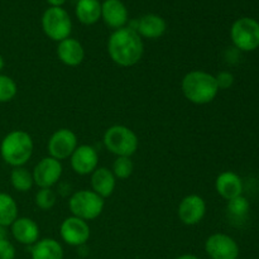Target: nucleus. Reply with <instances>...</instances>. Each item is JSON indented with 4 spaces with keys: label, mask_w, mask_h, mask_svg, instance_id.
<instances>
[{
    "label": "nucleus",
    "mask_w": 259,
    "mask_h": 259,
    "mask_svg": "<svg viewBox=\"0 0 259 259\" xmlns=\"http://www.w3.org/2000/svg\"><path fill=\"white\" fill-rule=\"evenodd\" d=\"M176 259H200V258L196 257V255H194V254H182V255H180V257H177Z\"/></svg>",
    "instance_id": "2f4dec72"
},
{
    "label": "nucleus",
    "mask_w": 259,
    "mask_h": 259,
    "mask_svg": "<svg viewBox=\"0 0 259 259\" xmlns=\"http://www.w3.org/2000/svg\"><path fill=\"white\" fill-rule=\"evenodd\" d=\"M10 228L14 239L20 244L33 245L39 240V227L30 218H18Z\"/></svg>",
    "instance_id": "f3484780"
},
{
    "label": "nucleus",
    "mask_w": 259,
    "mask_h": 259,
    "mask_svg": "<svg viewBox=\"0 0 259 259\" xmlns=\"http://www.w3.org/2000/svg\"><path fill=\"white\" fill-rule=\"evenodd\" d=\"M42 29L50 39L61 42L71 35L72 20L63 8L50 7L42 15Z\"/></svg>",
    "instance_id": "0eeeda50"
},
{
    "label": "nucleus",
    "mask_w": 259,
    "mask_h": 259,
    "mask_svg": "<svg viewBox=\"0 0 259 259\" xmlns=\"http://www.w3.org/2000/svg\"><path fill=\"white\" fill-rule=\"evenodd\" d=\"M4 66H5L4 58H3V56L0 55V73H2V71H3V68H4Z\"/></svg>",
    "instance_id": "473e14b6"
},
{
    "label": "nucleus",
    "mask_w": 259,
    "mask_h": 259,
    "mask_svg": "<svg viewBox=\"0 0 259 259\" xmlns=\"http://www.w3.org/2000/svg\"><path fill=\"white\" fill-rule=\"evenodd\" d=\"M134 29L142 38L157 39L166 33L167 23L162 17L157 14H146L136 22Z\"/></svg>",
    "instance_id": "a211bd4d"
},
{
    "label": "nucleus",
    "mask_w": 259,
    "mask_h": 259,
    "mask_svg": "<svg viewBox=\"0 0 259 259\" xmlns=\"http://www.w3.org/2000/svg\"><path fill=\"white\" fill-rule=\"evenodd\" d=\"M116 186V177L106 167H98L91 174V187L103 199L111 196Z\"/></svg>",
    "instance_id": "6ab92c4d"
},
{
    "label": "nucleus",
    "mask_w": 259,
    "mask_h": 259,
    "mask_svg": "<svg viewBox=\"0 0 259 259\" xmlns=\"http://www.w3.org/2000/svg\"><path fill=\"white\" fill-rule=\"evenodd\" d=\"M10 182L12 186L19 192H27L34 185L33 175L24 167H14L10 174Z\"/></svg>",
    "instance_id": "5701e85b"
},
{
    "label": "nucleus",
    "mask_w": 259,
    "mask_h": 259,
    "mask_svg": "<svg viewBox=\"0 0 259 259\" xmlns=\"http://www.w3.org/2000/svg\"><path fill=\"white\" fill-rule=\"evenodd\" d=\"M250 204L248 201L247 197L243 195L240 196L234 197V199L229 200L227 205V211L233 219H244L248 214H249Z\"/></svg>",
    "instance_id": "b1692460"
},
{
    "label": "nucleus",
    "mask_w": 259,
    "mask_h": 259,
    "mask_svg": "<svg viewBox=\"0 0 259 259\" xmlns=\"http://www.w3.org/2000/svg\"><path fill=\"white\" fill-rule=\"evenodd\" d=\"M182 94L195 105H206L219 94L215 76L206 71L194 70L187 72L181 81Z\"/></svg>",
    "instance_id": "f03ea898"
},
{
    "label": "nucleus",
    "mask_w": 259,
    "mask_h": 259,
    "mask_svg": "<svg viewBox=\"0 0 259 259\" xmlns=\"http://www.w3.org/2000/svg\"><path fill=\"white\" fill-rule=\"evenodd\" d=\"M32 259H63L62 245L52 238L38 240L32 247Z\"/></svg>",
    "instance_id": "412c9836"
},
{
    "label": "nucleus",
    "mask_w": 259,
    "mask_h": 259,
    "mask_svg": "<svg viewBox=\"0 0 259 259\" xmlns=\"http://www.w3.org/2000/svg\"><path fill=\"white\" fill-rule=\"evenodd\" d=\"M15 248L8 239L0 240V259H14Z\"/></svg>",
    "instance_id": "c85d7f7f"
},
{
    "label": "nucleus",
    "mask_w": 259,
    "mask_h": 259,
    "mask_svg": "<svg viewBox=\"0 0 259 259\" xmlns=\"http://www.w3.org/2000/svg\"><path fill=\"white\" fill-rule=\"evenodd\" d=\"M18 86L12 77L0 73V103H9L15 98Z\"/></svg>",
    "instance_id": "a878e982"
},
{
    "label": "nucleus",
    "mask_w": 259,
    "mask_h": 259,
    "mask_svg": "<svg viewBox=\"0 0 259 259\" xmlns=\"http://www.w3.org/2000/svg\"><path fill=\"white\" fill-rule=\"evenodd\" d=\"M57 201L55 191L52 189H39L35 194V205L42 210L52 209Z\"/></svg>",
    "instance_id": "bb28decb"
},
{
    "label": "nucleus",
    "mask_w": 259,
    "mask_h": 259,
    "mask_svg": "<svg viewBox=\"0 0 259 259\" xmlns=\"http://www.w3.org/2000/svg\"><path fill=\"white\" fill-rule=\"evenodd\" d=\"M215 80H217L218 88L219 90H228L233 86L234 83V75L229 71H220L217 76H215Z\"/></svg>",
    "instance_id": "cd10ccee"
},
{
    "label": "nucleus",
    "mask_w": 259,
    "mask_h": 259,
    "mask_svg": "<svg viewBox=\"0 0 259 259\" xmlns=\"http://www.w3.org/2000/svg\"><path fill=\"white\" fill-rule=\"evenodd\" d=\"M33 147V139L27 132L13 131L3 138L0 154L9 166L23 167L32 157Z\"/></svg>",
    "instance_id": "7ed1b4c3"
},
{
    "label": "nucleus",
    "mask_w": 259,
    "mask_h": 259,
    "mask_svg": "<svg viewBox=\"0 0 259 259\" xmlns=\"http://www.w3.org/2000/svg\"><path fill=\"white\" fill-rule=\"evenodd\" d=\"M62 171L63 167L61 161L50 156L45 157L35 164L32 172L34 185L39 189H51L60 181Z\"/></svg>",
    "instance_id": "9d476101"
},
{
    "label": "nucleus",
    "mask_w": 259,
    "mask_h": 259,
    "mask_svg": "<svg viewBox=\"0 0 259 259\" xmlns=\"http://www.w3.org/2000/svg\"><path fill=\"white\" fill-rule=\"evenodd\" d=\"M67 0H47V3L50 4V7H56V8H62V5Z\"/></svg>",
    "instance_id": "c756f323"
},
{
    "label": "nucleus",
    "mask_w": 259,
    "mask_h": 259,
    "mask_svg": "<svg viewBox=\"0 0 259 259\" xmlns=\"http://www.w3.org/2000/svg\"><path fill=\"white\" fill-rule=\"evenodd\" d=\"M77 146L76 134L71 129L61 128L51 136L47 144V149L50 157L62 161V159L70 158L75 149L77 148Z\"/></svg>",
    "instance_id": "1a4fd4ad"
},
{
    "label": "nucleus",
    "mask_w": 259,
    "mask_h": 259,
    "mask_svg": "<svg viewBox=\"0 0 259 259\" xmlns=\"http://www.w3.org/2000/svg\"><path fill=\"white\" fill-rule=\"evenodd\" d=\"M113 174L116 179L126 180L132 176L134 171V164L131 157H116L113 164Z\"/></svg>",
    "instance_id": "393cba45"
},
{
    "label": "nucleus",
    "mask_w": 259,
    "mask_h": 259,
    "mask_svg": "<svg viewBox=\"0 0 259 259\" xmlns=\"http://www.w3.org/2000/svg\"><path fill=\"white\" fill-rule=\"evenodd\" d=\"M205 252L211 259H238L240 250L234 238L224 233H215L205 242Z\"/></svg>",
    "instance_id": "6e6552de"
},
{
    "label": "nucleus",
    "mask_w": 259,
    "mask_h": 259,
    "mask_svg": "<svg viewBox=\"0 0 259 259\" xmlns=\"http://www.w3.org/2000/svg\"><path fill=\"white\" fill-rule=\"evenodd\" d=\"M215 189L223 199L229 201L234 197L243 195L244 186H243V181L239 175L233 171H224L217 177Z\"/></svg>",
    "instance_id": "2eb2a0df"
},
{
    "label": "nucleus",
    "mask_w": 259,
    "mask_h": 259,
    "mask_svg": "<svg viewBox=\"0 0 259 259\" xmlns=\"http://www.w3.org/2000/svg\"><path fill=\"white\" fill-rule=\"evenodd\" d=\"M75 14L83 25H93L101 19V3L99 0H78Z\"/></svg>",
    "instance_id": "aec40b11"
},
{
    "label": "nucleus",
    "mask_w": 259,
    "mask_h": 259,
    "mask_svg": "<svg viewBox=\"0 0 259 259\" xmlns=\"http://www.w3.org/2000/svg\"><path fill=\"white\" fill-rule=\"evenodd\" d=\"M7 239V230H5V227L0 225V240Z\"/></svg>",
    "instance_id": "7c9ffc66"
},
{
    "label": "nucleus",
    "mask_w": 259,
    "mask_h": 259,
    "mask_svg": "<svg viewBox=\"0 0 259 259\" xmlns=\"http://www.w3.org/2000/svg\"><path fill=\"white\" fill-rule=\"evenodd\" d=\"M60 234L66 244L71 247H81L86 244L90 238V227L85 220L70 217L66 218L61 224Z\"/></svg>",
    "instance_id": "9b49d317"
},
{
    "label": "nucleus",
    "mask_w": 259,
    "mask_h": 259,
    "mask_svg": "<svg viewBox=\"0 0 259 259\" xmlns=\"http://www.w3.org/2000/svg\"><path fill=\"white\" fill-rule=\"evenodd\" d=\"M57 56L63 65L76 67L82 63L85 58V50L77 39L68 37L58 42Z\"/></svg>",
    "instance_id": "dca6fc26"
},
{
    "label": "nucleus",
    "mask_w": 259,
    "mask_h": 259,
    "mask_svg": "<svg viewBox=\"0 0 259 259\" xmlns=\"http://www.w3.org/2000/svg\"><path fill=\"white\" fill-rule=\"evenodd\" d=\"M105 201L93 190H80L68 200V209L72 217L85 222L95 220L103 212Z\"/></svg>",
    "instance_id": "39448f33"
},
{
    "label": "nucleus",
    "mask_w": 259,
    "mask_h": 259,
    "mask_svg": "<svg viewBox=\"0 0 259 259\" xmlns=\"http://www.w3.org/2000/svg\"><path fill=\"white\" fill-rule=\"evenodd\" d=\"M18 219V205L10 195L0 192V225L10 227Z\"/></svg>",
    "instance_id": "4be33fe9"
},
{
    "label": "nucleus",
    "mask_w": 259,
    "mask_h": 259,
    "mask_svg": "<svg viewBox=\"0 0 259 259\" xmlns=\"http://www.w3.org/2000/svg\"><path fill=\"white\" fill-rule=\"evenodd\" d=\"M101 19L114 30L126 27L129 14L121 0H104L101 3Z\"/></svg>",
    "instance_id": "4468645a"
},
{
    "label": "nucleus",
    "mask_w": 259,
    "mask_h": 259,
    "mask_svg": "<svg viewBox=\"0 0 259 259\" xmlns=\"http://www.w3.org/2000/svg\"><path fill=\"white\" fill-rule=\"evenodd\" d=\"M108 53L120 67H132L142 60L144 45L141 35L131 27L114 30L108 39Z\"/></svg>",
    "instance_id": "f257e3e1"
},
{
    "label": "nucleus",
    "mask_w": 259,
    "mask_h": 259,
    "mask_svg": "<svg viewBox=\"0 0 259 259\" xmlns=\"http://www.w3.org/2000/svg\"><path fill=\"white\" fill-rule=\"evenodd\" d=\"M230 39L235 50L253 52L259 47V22L249 17L235 20L230 28Z\"/></svg>",
    "instance_id": "423d86ee"
},
{
    "label": "nucleus",
    "mask_w": 259,
    "mask_h": 259,
    "mask_svg": "<svg viewBox=\"0 0 259 259\" xmlns=\"http://www.w3.org/2000/svg\"><path fill=\"white\" fill-rule=\"evenodd\" d=\"M103 142L106 149L116 157H132L139 146L137 134L125 125H113L106 129Z\"/></svg>",
    "instance_id": "20e7f679"
},
{
    "label": "nucleus",
    "mask_w": 259,
    "mask_h": 259,
    "mask_svg": "<svg viewBox=\"0 0 259 259\" xmlns=\"http://www.w3.org/2000/svg\"><path fill=\"white\" fill-rule=\"evenodd\" d=\"M179 218L185 225L194 227L202 222L206 214V202L199 195H187L180 201Z\"/></svg>",
    "instance_id": "f8f14e48"
},
{
    "label": "nucleus",
    "mask_w": 259,
    "mask_h": 259,
    "mask_svg": "<svg viewBox=\"0 0 259 259\" xmlns=\"http://www.w3.org/2000/svg\"><path fill=\"white\" fill-rule=\"evenodd\" d=\"M70 162L75 174L86 176V175H91L98 168L99 153L93 146L82 144V146H77L72 156L70 157Z\"/></svg>",
    "instance_id": "ddd939ff"
}]
</instances>
